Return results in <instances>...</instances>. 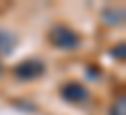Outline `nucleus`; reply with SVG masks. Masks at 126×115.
Returning <instances> with one entry per match:
<instances>
[{
  "mask_svg": "<svg viewBox=\"0 0 126 115\" xmlns=\"http://www.w3.org/2000/svg\"><path fill=\"white\" fill-rule=\"evenodd\" d=\"M124 97H119V99H117V101H115V106H112V115H124Z\"/></svg>",
  "mask_w": 126,
  "mask_h": 115,
  "instance_id": "nucleus-5",
  "label": "nucleus"
},
{
  "mask_svg": "<svg viewBox=\"0 0 126 115\" xmlns=\"http://www.w3.org/2000/svg\"><path fill=\"white\" fill-rule=\"evenodd\" d=\"M14 46H16V39H14L9 32L0 30V55H7V53H12V51H14Z\"/></svg>",
  "mask_w": 126,
  "mask_h": 115,
  "instance_id": "nucleus-4",
  "label": "nucleus"
},
{
  "mask_svg": "<svg viewBox=\"0 0 126 115\" xmlns=\"http://www.w3.org/2000/svg\"><path fill=\"white\" fill-rule=\"evenodd\" d=\"M16 74L21 78H37V76L44 74V62L37 58H30V60H25V62H21L16 67Z\"/></svg>",
  "mask_w": 126,
  "mask_h": 115,
  "instance_id": "nucleus-2",
  "label": "nucleus"
},
{
  "mask_svg": "<svg viewBox=\"0 0 126 115\" xmlns=\"http://www.w3.org/2000/svg\"><path fill=\"white\" fill-rule=\"evenodd\" d=\"M62 97L66 101H85L87 99V90L80 83H66L62 88Z\"/></svg>",
  "mask_w": 126,
  "mask_h": 115,
  "instance_id": "nucleus-3",
  "label": "nucleus"
},
{
  "mask_svg": "<svg viewBox=\"0 0 126 115\" xmlns=\"http://www.w3.org/2000/svg\"><path fill=\"white\" fill-rule=\"evenodd\" d=\"M50 42H53V46H57V48L71 51V48H78L80 46V35H76L66 25H57V28L50 30Z\"/></svg>",
  "mask_w": 126,
  "mask_h": 115,
  "instance_id": "nucleus-1",
  "label": "nucleus"
}]
</instances>
